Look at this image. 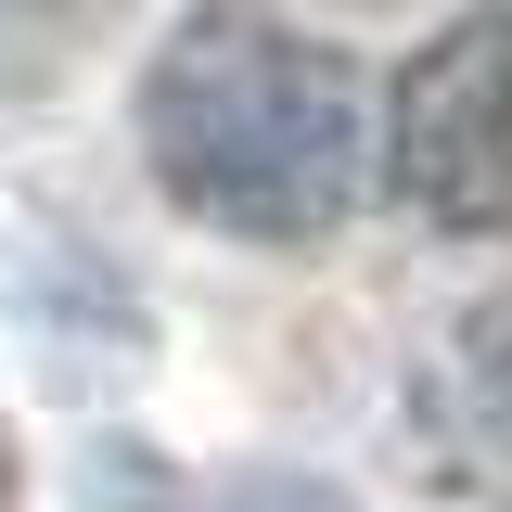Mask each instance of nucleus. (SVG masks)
I'll return each instance as SVG.
<instances>
[{"mask_svg":"<svg viewBox=\"0 0 512 512\" xmlns=\"http://www.w3.org/2000/svg\"><path fill=\"white\" fill-rule=\"evenodd\" d=\"M141 154L205 231L320 244L372 180L359 64L282 13H192L141 77Z\"/></svg>","mask_w":512,"mask_h":512,"instance_id":"1","label":"nucleus"},{"mask_svg":"<svg viewBox=\"0 0 512 512\" xmlns=\"http://www.w3.org/2000/svg\"><path fill=\"white\" fill-rule=\"evenodd\" d=\"M384 180L436 231H512V13L436 26L384 103Z\"/></svg>","mask_w":512,"mask_h":512,"instance_id":"2","label":"nucleus"},{"mask_svg":"<svg viewBox=\"0 0 512 512\" xmlns=\"http://www.w3.org/2000/svg\"><path fill=\"white\" fill-rule=\"evenodd\" d=\"M448 384H461V448H474V461H500V487H512V295L461 320Z\"/></svg>","mask_w":512,"mask_h":512,"instance_id":"3","label":"nucleus"},{"mask_svg":"<svg viewBox=\"0 0 512 512\" xmlns=\"http://www.w3.org/2000/svg\"><path fill=\"white\" fill-rule=\"evenodd\" d=\"M0 487H13V436H0Z\"/></svg>","mask_w":512,"mask_h":512,"instance_id":"4","label":"nucleus"}]
</instances>
